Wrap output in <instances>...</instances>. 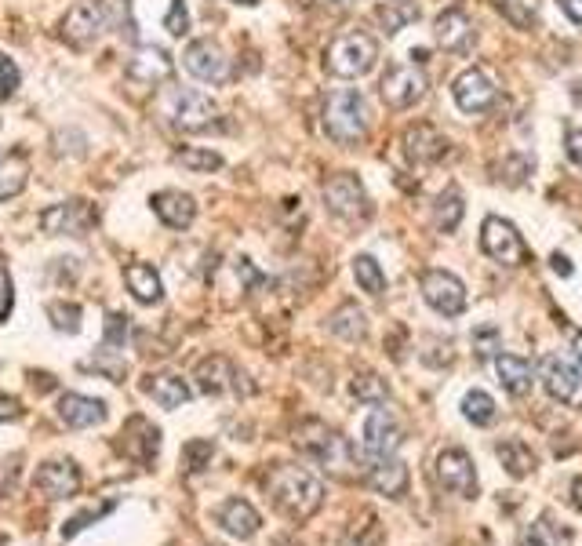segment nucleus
Segmentation results:
<instances>
[{
  "mask_svg": "<svg viewBox=\"0 0 582 546\" xmlns=\"http://www.w3.org/2000/svg\"><path fill=\"white\" fill-rule=\"evenodd\" d=\"M121 30L128 37H135V22H131V4L128 0H81L66 11L59 33L70 44L84 48V44H95L102 33Z\"/></svg>",
  "mask_w": 582,
  "mask_h": 546,
  "instance_id": "1",
  "label": "nucleus"
},
{
  "mask_svg": "<svg viewBox=\"0 0 582 546\" xmlns=\"http://www.w3.org/2000/svg\"><path fill=\"white\" fill-rule=\"evenodd\" d=\"M273 506L291 521H302L321 510L324 503V485L306 470V466H277L266 481Z\"/></svg>",
  "mask_w": 582,
  "mask_h": 546,
  "instance_id": "2",
  "label": "nucleus"
},
{
  "mask_svg": "<svg viewBox=\"0 0 582 546\" xmlns=\"http://www.w3.org/2000/svg\"><path fill=\"white\" fill-rule=\"evenodd\" d=\"M321 124L328 139L339 142V146H353L368 135V124H372V113H368V102L357 88H339L324 99Z\"/></svg>",
  "mask_w": 582,
  "mask_h": 546,
  "instance_id": "3",
  "label": "nucleus"
},
{
  "mask_svg": "<svg viewBox=\"0 0 582 546\" xmlns=\"http://www.w3.org/2000/svg\"><path fill=\"white\" fill-rule=\"evenodd\" d=\"M375 62H379V44H375L372 33H364V30L339 33V37L328 44V51H324V66H328V73L346 77V81L364 77Z\"/></svg>",
  "mask_w": 582,
  "mask_h": 546,
  "instance_id": "4",
  "label": "nucleus"
},
{
  "mask_svg": "<svg viewBox=\"0 0 582 546\" xmlns=\"http://www.w3.org/2000/svg\"><path fill=\"white\" fill-rule=\"evenodd\" d=\"M539 375L553 401H561L568 408H582V364L572 354H546Z\"/></svg>",
  "mask_w": 582,
  "mask_h": 546,
  "instance_id": "5",
  "label": "nucleus"
},
{
  "mask_svg": "<svg viewBox=\"0 0 582 546\" xmlns=\"http://www.w3.org/2000/svg\"><path fill=\"white\" fill-rule=\"evenodd\" d=\"M481 248L484 255L499 266H524L528 263V244L517 233V226L499 219V215H488L481 226Z\"/></svg>",
  "mask_w": 582,
  "mask_h": 546,
  "instance_id": "6",
  "label": "nucleus"
},
{
  "mask_svg": "<svg viewBox=\"0 0 582 546\" xmlns=\"http://www.w3.org/2000/svg\"><path fill=\"white\" fill-rule=\"evenodd\" d=\"M219 117V106L211 102V95L197 88H175L168 95V121L182 132H204Z\"/></svg>",
  "mask_w": 582,
  "mask_h": 546,
  "instance_id": "7",
  "label": "nucleus"
},
{
  "mask_svg": "<svg viewBox=\"0 0 582 546\" xmlns=\"http://www.w3.org/2000/svg\"><path fill=\"white\" fill-rule=\"evenodd\" d=\"M295 445L310 455V459H317V463L332 466V470H342L353 455L350 445H346V437H339L324 423H302L299 430H295Z\"/></svg>",
  "mask_w": 582,
  "mask_h": 546,
  "instance_id": "8",
  "label": "nucleus"
},
{
  "mask_svg": "<svg viewBox=\"0 0 582 546\" xmlns=\"http://www.w3.org/2000/svg\"><path fill=\"white\" fill-rule=\"evenodd\" d=\"M379 95L390 110H408V106H415L426 95V73L415 62H397V66L382 73Z\"/></svg>",
  "mask_w": 582,
  "mask_h": 546,
  "instance_id": "9",
  "label": "nucleus"
},
{
  "mask_svg": "<svg viewBox=\"0 0 582 546\" xmlns=\"http://www.w3.org/2000/svg\"><path fill=\"white\" fill-rule=\"evenodd\" d=\"M321 197H324V208H328V212L339 215V219H350V223L353 219H364V215L372 212V208H368V193H364L361 179L350 175V172L332 175V179L324 182Z\"/></svg>",
  "mask_w": 582,
  "mask_h": 546,
  "instance_id": "10",
  "label": "nucleus"
},
{
  "mask_svg": "<svg viewBox=\"0 0 582 546\" xmlns=\"http://www.w3.org/2000/svg\"><path fill=\"white\" fill-rule=\"evenodd\" d=\"M419 288H422V299H426L441 317H459L462 310H466V288H462V281L455 273L426 270Z\"/></svg>",
  "mask_w": 582,
  "mask_h": 546,
  "instance_id": "11",
  "label": "nucleus"
},
{
  "mask_svg": "<svg viewBox=\"0 0 582 546\" xmlns=\"http://www.w3.org/2000/svg\"><path fill=\"white\" fill-rule=\"evenodd\" d=\"M401 441H404V434H401V426H397L390 408L375 405L372 412L364 415L361 448L372 455V459H386V455H393L397 448H401Z\"/></svg>",
  "mask_w": 582,
  "mask_h": 546,
  "instance_id": "12",
  "label": "nucleus"
},
{
  "mask_svg": "<svg viewBox=\"0 0 582 546\" xmlns=\"http://www.w3.org/2000/svg\"><path fill=\"white\" fill-rule=\"evenodd\" d=\"M452 95H455V106H459L462 113H488L495 106V99H499L492 77L484 70H477V66H473V70H462L459 77H455Z\"/></svg>",
  "mask_w": 582,
  "mask_h": 546,
  "instance_id": "13",
  "label": "nucleus"
},
{
  "mask_svg": "<svg viewBox=\"0 0 582 546\" xmlns=\"http://www.w3.org/2000/svg\"><path fill=\"white\" fill-rule=\"evenodd\" d=\"M437 481L462 499L477 496V470H473V459L462 448H444L437 455Z\"/></svg>",
  "mask_w": 582,
  "mask_h": 546,
  "instance_id": "14",
  "label": "nucleus"
},
{
  "mask_svg": "<svg viewBox=\"0 0 582 546\" xmlns=\"http://www.w3.org/2000/svg\"><path fill=\"white\" fill-rule=\"evenodd\" d=\"M186 70L204 84H226L230 81V59L215 41H193L182 55Z\"/></svg>",
  "mask_w": 582,
  "mask_h": 546,
  "instance_id": "15",
  "label": "nucleus"
},
{
  "mask_svg": "<svg viewBox=\"0 0 582 546\" xmlns=\"http://www.w3.org/2000/svg\"><path fill=\"white\" fill-rule=\"evenodd\" d=\"M95 208L84 201H66V204H51L48 212L41 215L44 233H62V237H84V233L95 226Z\"/></svg>",
  "mask_w": 582,
  "mask_h": 546,
  "instance_id": "16",
  "label": "nucleus"
},
{
  "mask_svg": "<svg viewBox=\"0 0 582 546\" xmlns=\"http://www.w3.org/2000/svg\"><path fill=\"white\" fill-rule=\"evenodd\" d=\"M171 73H175V62H171L168 51L157 48V44H142V48L128 59V77L135 84H146V88L164 84Z\"/></svg>",
  "mask_w": 582,
  "mask_h": 546,
  "instance_id": "17",
  "label": "nucleus"
},
{
  "mask_svg": "<svg viewBox=\"0 0 582 546\" xmlns=\"http://www.w3.org/2000/svg\"><path fill=\"white\" fill-rule=\"evenodd\" d=\"M401 142H404V153H408L415 164H437L444 153H448V139H444V135L426 121L408 124Z\"/></svg>",
  "mask_w": 582,
  "mask_h": 546,
  "instance_id": "18",
  "label": "nucleus"
},
{
  "mask_svg": "<svg viewBox=\"0 0 582 546\" xmlns=\"http://www.w3.org/2000/svg\"><path fill=\"white\" fill-rule=\"evenodd\" d=\"M433 37H437V44H441L444 51H455V55H462V51L473 48V22L466 11L459 8H448L437 15V22H433Z\"/></svg>",
  "mask_w": 582,
  "mask_h": 546,
  "instance_id": "19",
  "label": "nucleus"
},
{
  "mask_svg": "<svg viewBox=\"0 0 582 546\" xmlns=\"http://www.w3.org/2000/svg\"><path fill=\"white\" fill-rule=\"evenodd\" d=\"M153 212H157V219H161L164 226H171V230H186V226L197 219V201L182 190H161V193H153Z\"/></svg>",
  "mask_w": 582,
  "mask_h": 546,
  "instance_id": "20",
  "label": "nucleus"
},
{
  "mask_svg": "<svg viewBox=\"0 0 582 546\" xmlns=\"http://www.w3.org/2000/svg\"><path fill=\"white\" fill-rule=\"evenodd\" d=\"M368 485H372L379 496L401 499L404 492H408V466H404L401 459H393V455L375 459L372 470H368Z\"/></svg>",
  "mask_w": 582,
  "mask_h": 546,
  "instance_id": "21",
  "label": "nucleus"
},
{
  "mask_svg": "<svg viewBox=\"0 0 582 546\" xmlns=\"http://www.w3.org/2000/svg\"><path fill=\"white\" fill-rule=\"evenodd\" d=\"M215 517H219V525L226 528L233 539H251L262 525L259 510H255L248 499H230V503H222Z\"/></svg>",
  "mask_w": 582,
  "mask_h": 546,
  "instance_id": "22",
  "label": "nucleus"
},
{
  "mask_svg": "<svg viewBox=\"0 0 582 546\" xmlns=\"http://www.w3.org/2000/svg\"><path fill=\"white\" fill-rule=\"evenodd\" d=\"M37 488H41L48 499H66L81 488V474H77V466H73L70 459L48 463V466H41V474H37Z\"/></svg>",
  "mask_w": 582,
  "mask_h": 546,
  "instance_id": "23",
  "label": "nucleus"
},
{
  "mask_svg": "<svg viewBox=\"0 0 582 546\" xmlns=\"http://www.w3.org/2000/svg\"><path fill=\"white\" fill-rule=\"evenodd\" d=\"M59 415H62V423H70V426H99L102 419H106V405H102L99 397L62 394Z\"/></svg>",
  "mask_w": 582,
  "mask_h": 546,
  "instance_id": "24",
  "label": "nucleus"
},
{
  "mask_svg": "<svg viewBox=\"0 0 582 546\" xmlns=\"http://www.w3.org/2000/svg\"><path fill=\"white\" fill-rule=\"evenodd\" d=\"M124 284H128V292L135 295L139 303H146V306L161 303V295H164L161 273L153 270L150 263H128L124 266Z\"/></svg>",
  "mask_w": 582,
  "mask_h": 546,
  "instance_id": "25",
  "label": "nucleus"
},
{
  "mask_svg": "<svg viewBox=\"0 0 582 546\" xmlns=\"http://www.w3.org/2000/svg\"><path fill=\"white\" fill-rule=\"evenodd\" d=\"M495 372H499V383L510 390L513 397H521L532 390V364L517 354H499L495 357Z\"/></svg>",
  "mask_w": 582,
  "mask_h": 546,
  "instance_id": "26",
  "label": "nucleus"
},
{
  "mask_svg": "<svg viewBox=\"0 0 582 546\" xmlns=\"http://www.w3.org/2000/svg\"><path fill=\"white\" fill-rule=\"evenodd\" d=\"M197 383H201L204 394H226V390L237 386V368L226 357H208L197 368Z\"/></svg>",
  "mask_w": 582,
  "mask_h": 546,
  "instance_id": "27",
  "label": "nucleus"
},
{
  "mask_svg": "<svg viewBox=\"0 0 582 546\" xmlns=\"http://www.w3.org/2000/svg\"><path fill=\"white\" fill-rule=\"evenodd\" d=\"M142 390L161 408H182L190 401V386L182 383L179 375H153L150 383H142Z\"/></svg>",
  "mask_w": 582,
  "mask_h": 546,
  "instance_id": "28",
  "label": "nucleus"
},
{
  "mask_svg": "<svg viewBox=\"0 0 582 546\" xmlns=\"http://www.w3.org/2000/svg\"><path fill=\"white\" fill-rule=\"evenodd\" d=\"M328 328H332L339 339H346V343H357V339L368 335V317H364V310L357 303H342L339 310L328 317Z\"/></svg>",
  "mask_w": 582,
  "mask_h": 546,
  "instance_id": "29",
  "label": "nucleus"
},
{
  "mask_svg": "<svg viewBox=\"0 0 582 546\" xmlns=\"http://www.w3.org/2000/svg\"><path fill=\"white\" fill-rule=\"evenodd\" d=\"M419 4L415 0H386L379 11H375V19H379V26L386 33H401L404 26H412V22H419Z\"/></svg>",
  "mask_w": 582,
  "mask_h": 546,
  "instance_id": "30",
  "label": "nucleus"
},
{
  "mask_svg": "<svg viewBox=\"0 0 582 546\" xmlns=\"http://www.w3.org/2000/svg\"><path fill=\"white\" fill-rule=\"evenodd\" d=\"M462 223V197L459 190H444L437 201H433V226L441 233H455Z\"/></svg>",
  "mask_w": 582,
  "mask_h": 546,
  "instance_id": "31",
  "label": "nucleus"
},
{
  "mask_svg": "<svg viewBox=\"0 0 582 546\" xmlns=\"http://www.w3.org/2000/svg\"><path fill=\"white\" fill-rule=\"evenodd\" d=\"M499 459H502V466H506L513 477H524V474H532V470H535V452L524 445V441H517V437L502 441V445H499Z\"/></svg>",
  "mask_w": 582,
  "mask_h": 546,
  "instance_id": "32",
  "label": "nucleus"
},
{
  "mask_svg": "<svg viewBox=\"0 0 582 546\" xmlns=\"http://www.w3.org/2000/svg\"><path fill=\"white\" fill-rule=\"evenodd\" d=\"M22 186H26V157L15 150L8 161L0 164V201H8V197L22 193Z\"/></svg>",
  "mask_w": 582,
  "mask_h": 546,
  "instance_id": "33",
  "label": "nucleus"
},
{
  "mask_svg": "<svg viewBox=\"0 0 582 546\" xmlns=\"http://www.w3.org/2000/svg\"><path fill=\"white\" fill-rule=\"evenodd\" d=\"M353 277H357V284H361L368 295L386 292V273H382V266L375 263L372 255H357V259H353Z\"/></svg>",
  "mask_w": 582,
  "mask_h": 546,
  "instance_id": "34",
  "label": "nucleus"
},
{
  "mask_svg": "<svg viewBox=\"0 0 582 546\" xmlns=\"http://www.w3.org/2000/svg\"><path fill=\"white\" fill-rule=\"evenodd\" d=\"M462 415L470 419L473 426H488V423H495V401L484 390H470V394L462 397Z\"/></svg>",
  "mask_w": 582,
  "mask_h": 546,
  "instance_id": "35",
  "label": "nucleus"
},
{
  "mask_svg": "<svg viewBox=\"0 0 582 546\" xmlns=\"http://www.w3.org/2000/svg\"><path fill=\"white\" fill-rule=\"evenodd\" d=\"M353 397L357 401H364V405H386V397H390V390H386V383H382L379 375H372V372H361L357 379H353Z\"/></svg>",
  "mask_w": 582,
  "mask_h": 546,
  "instance_id": "36",
  "label": "nucleus"
},
{
  "mask_svg": "<svg viewBox=\"0 0 582 546\" xmlns=\"http://www.w3.org/2000/svg\"><path fill=\"white\" fill-rule=\"evenodd\" d=\"M175 161L182 164V168H193V172H215V168H222V157L215 150H197V146H190V150H179V157Z\"/></svg>",
  "mask_w": 582,
  "mask_h": 546,
  "instance_id": "37",
  "label": "nucleus"
},
{
  "mask_svg": "<svg viewBox=\"0 0 582 546\" xmlns=\"http://www.w3.org/2000/svg\"><path fill=\"white\" fill-rule=\"evenodd\" d=\"M495 8H499L502 19H510V22H513V30H532V26H535V11H532V8H524L521 0H499Z\"/></svg>",
  "mask_w": 582,
  "mask_h": 546,
  "instance_id": "38",
  "label": "nucleus"
},
{
  "mask_svg": "<svg viewBox=\"0 0 582 546\" xmlns=\"http://www.w3.org/2000/svg\"><path fill=\"white\" fill-rule=\"evenodd\" d=\"M470 343H473V350H477V357H499L502 335L495 324H481V328L470 335Z\"/></svg>",
  "mask_w": 582,
  "mask_h": 546,
  "instance_id": "39",
  "label": "nucleus"
},
{
  "mask_svg": "<svg viewBox=\"0 0 582 546\" xmlns=\"http://www.w3.org/2000/svg\"><path fill=\"white\" fill-rule=\"evenodd\" d=\"M535 536H539L546 546H572L575 543L572 532H568V528H561V525H553L550 517H542L539 525H535Z\"/></svg>",
  "mask_w": 582,
  "mask_h": 546,
  "instance_id": "40",
  "label": "nucleus"
},
{
  "mask_svg": "<svg viewBox=\"0 0 582 546\" xmlns=\"http://www.w3.org/2000/svg\"><path fill=\"white\" fill-rule=\"evenodd\" d=\"M164 30H168L171 37H182V33H190V11H186V0H171L168 19H164Z\"/></svg>",
  "mask_w": 582,
  "mask_h": 546,
  "instance_id": "41",
  "label": "nucleus"
},
{
  "mask_svg": "<svg viewBox=\"0 0 582 546\" xmlns=\"http://www.w3.org/2000/svg\"><path fill=\"white\" fill-rule=\"evenodd\" d=\"M51 317H55V328H62V332H77L81 328V306L55 303L51 306Z\"/></svg>",
  "mask_w": 582,
  "mask_h": 546,
  "instance_id": "42",
  "label": "nucleus"
},
{
  "mask_svg": "<svg viewBox=\"0 0 582 546\" xmlns=\"http://www.w3.org/2000/svg\"><path fill=\"white\" fill-rule=\"evenodd\" d=\"M19 66L8 59V55H0V95H15V88H19Z\"/></svg>",
  "mask_w": 582,
  "mask_h": 546,
  "instance_id": "43",
  "label": "nucleus"
},
{
  "mask_svg": "<svg viewBox=\"0 0 582 546\" xmlns=\"http://www.w3.org/2000/svg\"><path fill=\"white\" fill-rule=\"evenodd\" d=\"M11 306H15V292H11L8 266L0 263V321H8L11 317Z\"/></svg>",
  "mask_w": 582,
  "mask_h": 546,
  "instance_id": "44",
  "label": "nucleus"
},
{
  "mask_svg": "<svg viewBox=\"0 0 582 546\" xmlns=\"http://www.w3.org/2000/svg\"><path fill=\"white\" fill-rule=\"evenodd\" d=\"M564 153L572 157V164L582 168V128H568V135H564Z\"/></svg>",
  "mask_w": 582,
  "mask_h": 546,
  "instance_id": "45",
  "label": "nucleus"
},
{
  "mask_svg": "<svg viewBox=\"0 0 582 546\" xmlns=\"http://www.w3.org/2000/svg\"><path fill=\"white\" fill-rule=\"evenodd\" d=\"M22 415V405L15 397H0V423H11V419H19Z\"/></svg>",
  "mask_w": 582,
  "mask_h": 546,
  "instance_id": "46",
  "label": "nucleus"
},
{
  "mask_svg": "<svg viewBox=\"0 0 582 546\" xmlns=\"http://www.w3.org/2000/svg\"><path fill=\"white\" fill-rule=\"evenodd\" d=\"M557 8H561L575 26H582V0H557Z\"/></svg>",
  "mask_w": 582,
  "mask_h": 546,
  "instance_id": "47",
  "label": "nucleus"
},
{
  "mask_svg": "<svg viewBox=\"0 0 582 546\" xmlns=\"http://www.w3.org/2000/svg\"><path fill=\"white\" fill-rule=\"evenodd\" d=\"M208 455H211V445H204V441L190 445V470H201V459H208Z\"/></svg>",
  "mask_w": 582,
  "mask_h": 546,
  "instance_id": "48",
  "label": "nucleus"
},
{
  "mask_svg": "<svg viewBox=\"0 0 582 546\" xmlns=\"http://www.w3.org/2000/svg\"><path fill=\"white\" fill-rule=\"evenodd\" d=\"M553 270L561 273V277H572V263H568L564 255H553Z\"/></svg>",
  "mask_w": 582,
  "mask_h": 546,
  "instance_id": "49",
  "label": "nucleus"
},
{
  "mask_svg": "<svg viewBox=\"0 0 582 546\" xmlns=\"http://www.w3.org/2000/svg\"><path fill=\"white\" fill-rule=\"evenodd\" d=\"M572 492H575V506H579V510H582V477H575Z\"/></svg>",
  "mask_w": 582,
  "mask_h": 546,
  "instance_id": "50",
  "label": "nucleus"
},
{
  "mask_svg": "<svg viewBox=\"0 0 582 546\" xmlns=\"http://www.w3.org/2000/svg\"><path fill=\"white\" fill-rule=\"evenodd\" d=\"M517 546H546V543H542V539H539V536H535V532H532V536H524V539H521V543H517Z\"/></svg>",
  "mask_w": 582,
  "mask_h": 546,
  "instance_id": "51",
  "label": "nucleus"
},
{
  "mask_svg": "<svg viewBox=\"0 0 582 546\" xmlns=\"http://www.w3.org/2000/svg\"><path fill=\"white\" fill-rule=\"evenodd\" d=\"M572 346H575V354L582 357V332H572Z\"/></svg>",
  "mask_w": 582,
  "mask_h": 546,
  "instance_id": "52",
  "label": "nucleus"
},
{
  "mask_svg": "<svg viewBox=\"0 0 582 546\" xmlns=\"http://www.w3.org/2000/svg\"><path fill=\"white\" fill-rule=\"evenodd\" d=\"M241 4H259V0H241Z\"/></svg>",
  "mask_w": 582,
  "mask_h": 546,
  "instance_id": "53",
  "label": "nucleus"
},
{
  "mask_svg": "<svg viewBox=\"0 0 582 546\" xmlns=\"http://www.w3.org/2000/svg\"><path fill=\"white\" fill-rule=\"evenodd\" d=\"M339 4H357V0H339Z\"/></svg>",
  "mask_w": 582,
  "mask_h": 546,
  "instance_id": "54",
  "label": "nucleus"
}]
</instances>
